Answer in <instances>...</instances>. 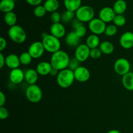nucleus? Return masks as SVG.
Listing matches in <instances>:
<instances>
[{
  "instance_id": "423d86ee",
  "label": "nucleus",
  "mask_w": 133,
  "mask_h": 133,
  "mask_svg": "<svg viewBox=\"0 0 133 133\" xmlns=\"http://www.w3.org/2000/svg\"><path fill=\"white\" fill-rule=\"evenodd\" d=\"M25 96L27 99L31 103H37L42 99V91L37 84L29 85L25 91Z\"/></svg>"
},
{
  "instance_id": "f03ea898",
  "label": "nucleus",
  "mask_w": 133,
  "mask_h": 133,
  "mask_svg": "<svg viewBox=\"0 0 133 133\" xmlns=\"http://www.w3.org/2000/svg\"><path fill=\"white\" fill-rule=\"evenodd\" d=\"M75 80L74 72L69 68L60 71L57 76V84L62 88H68L70 87Z\"/></svg>"
},
{
  "instance_id": "5701e85b",
  "label": "nucleus",
  "mask_w": 133,
  "mask_h": 133,
  "mask_svg": "<svg viewBox=\"0 0 133 133\" xmlns=\"http://www.w3.org/2000/svg\"><path fill=\"white\" fill-rule=\"evenodd\" d=\"M100 44H101L100 39L98 35H94V34L89 35L86 40V44L89 47L90 49L98 48L99 47Z\"/></svg>"
},
{
  "instance_id": "2f4dec72",
  "label": "nucleus",
  "mask_w": 133,
  "mask_h": 133,
  "mask_svg": "<svg viewBox=\"0 0 133 133\" xmlns=\"http://www.w3.org/2000/svg\"><path fill=\"white\" fill-rule=\"evenodd\" d=\"M46 12L47 11L44 5L43 6L42 5H38V6H35V8L34 9V15L37 18H42V17L44 16Z\"/></svg>"
},
{
  "instance_id": "2eb2a0df",
  "label": "nucleus",
  "mask_w": 133,
  "mask_h": 133,
  "mask_svg": "<svg viewBox=\"0 0 133 133\" xmlns=\"http://www.w3.org/2000/svg\"><path fill=\"white\" fill-rule=\"evenodd\" d=\"M51 35L58 38H61L66 35V28L61 23H53L50 27Z\"/></svg>"
},
{
  "instance_id": "cd10ccee",
  "label": "nucleus",
  "mask_w": 133,
  "mask_h": 133,
  "mask_svg": "<svg viewBox=\"0 0 133 133\" xmlns=\"http://www.w3.org/2000/svg\"><path fill=\"white\" fill-rule=\"evenodd\" d=\"M62 21L64 23H69L70 22H72L75 17V12L70 10H66L62 14Z\"/></svg>"
},
{
  "instance_id": "7ed1b4c3",
  "label": "nucleus",
  "mask_w": 133,
  "mask_h": 133,
  "mask_svg": "<svg viewBox=\"0 0 133 133\" xmlns=\"http://www.w3.org/2000/svg\"><path fill=\"white\" fill-rule=\"evenodd\" d=\"M8 35L10 40L16 44H22L27 39L25 31L18 25L10 27L8 31Z\"/></svg>"
},
{
  "instance_id": "dca6fc26",
  "label": "nucleus",
  "mask_w": 133,
  "mask_h": 133,
  "mask_svg": "<svg viewBox=\"0 0 133 133\" xmlns=\"http://www.w3.org/2000/svg\"><path fill=\"white\" fill-rule=\"evenodd\" d=\"M19 57L16 54H10L5 57V65L11 70L18 68L20 65Z\"/></svg>"
},
{
  "instance_id": "a211bd4d",
  "label": "nucleus",
  "mask_w": 133,
  "mask_h": 133,
  "mask_svg": "<svg viewBox=\"0 0 133 133\" xmlns=\"http://www.w3.org/2000/svg\"><path fill=\"white\" fill-rule=\"evenodd\" d=\"M81 38L77 35L75 31H71L66 35L65 42L66 44L70 47H77L80 45Z\"/></svg>"
},
{
  "instance_id": "c03bdc74",
  "label": "nucleus",
  "mask_w": 133,
  "mask_h": 133,
  "mask_svg": "<svg viewBox=\"0 0 133 133\" xmlns=\"http://www.w3.org/2000/svg\"><path fill=\"white\" fill-rule=\"evenodd\" d=\"M107 133H121V132L116 129H112V130H110V131H109Z\"/></svg>"
},
{
  "instance_id": "aec40b11",
  "label": "nucleus",
  "mask_w": 133,
  "mask_h": 133,
  "mask_svg": "<svg viewBox=\"0 0 133 133\" xmlns=\"http://www.w3.org/2000/svg\"><path fill=\"white\" fill-rule=\"evenodd\" d=\"M122 84L126 90L133 91V72H129L122 76Z\"/></svg>"
},
{
  "instance_id": "9b49d317",
  "label": "nucleus",
  "mask_w": 133,
  "mask_h": 133,
  "mask_svg": "<svg viewBox=\"0 0 133 133\" xmlns=\"http://www.w3.org/2000/svg\"><path fill=\"white\" fill-rule=\"evenodd\" d=\"M116 15V14L112 8L105 6L100 10L99 12V18L105 23H109L113 22V19Z\"/></svg>"
},
{
  "instance_id": "6e6552de",
  "label": "nucleus",
  "mask_w": 133,
  "mask_h": 133,
  "mask_svg": "<svg viewBox=\"0 0 133 133\" xmlns=\"http://www.w3.org/2000/svg\"><path fill=\"white\" fill-rule=\"evenodd\" d=\"M88 27L92 34L99 35L105 32L107 25L99 18H94L88 23Z\"/></svg>"
},
{
  "instance_id": "ea45409f",
  "label": "nucleus",
  "mask_w": 133,
  "mask_h": 133,
  "mask_svg": "<svg viewBox=\"0 0 133 133\" xmlns=\"http://www.w3.org/2000/svg\"><path fill=\"white\" fill-rule=\"evenodd\" d=\"M42 0H26V2L30 5L32 6H38L40 5V3H42Z\"/></svg>"
},
{
  "instance_id": "a18cd8bd",
  "label": "nucleus",
  "mask_w": 133,
  "mask_h": 133,
  "mask_svg": "<svg viewBox=\"0 0 133 133\" xmlns=\"http://www.w3.org/2000/svg\"><path fill=\"white\" fill-rule=\"evenodd\" d=\"M13 1H19V0H13Z\"/></svg>"
},
{
  "instance_id": "e433bc0d",
  "label": "nucleus",
  "mask_w": 133,
  "mask_h": 133,
  "mask_svg": "<svg viewBox=\"0 0 133 133\" xmlns=\"http://www.w3.org/2000/svg\"><path fill=\"white\" fill-rule=\"evenodd\" d=\"M9 110L5 107H0V119L4 120L9 117Z\"/></svg>"
},
{
  "instance_id": "1a4fd4ad",
  "label": "nucleus",
  "mask_w": 133,
  "mask_h": 133,
  "mask_svg": "<svg viewBox=\"0 0 133 133\" xmlns=\"http://www.w3.org/2000/svg\"><path fill=\"white\" fill-rule=\"evenodd\" d=\"M45 48L42 42L40 41H36L32 42L29 45L28 49V52L32 58L37 59L40 58L44 55L45 52Z\"/></svg>"
},
{
  "instance_id": "7c9ffc66",
  "label": "nucleus",
  "mask_w": 133,
  "mask_h": 133,
  "mask_svg": "<svg viewBox=\"0 0 133 133\" xmlns=\"http://www.w3.org/2000/svg\"><path fill=\"white\" fill-rule=\"evenodd\" d=\"M117 32H118L117 26H116L115 25H109L107 26L104 34H105V36L112 37V36L116 35Z\"/></svg>"
},
{
  "instance_id": "6ab92c4d",
  "label": "nucleus",
  "mask_w": 133,
  "mask_h": 133,
  "mask_svg": "<svg viewBox=\"0 0 133 133\" xmlns=\"http://www.w3.org/2000/svg\"><path fill=\"white\" fill-rule=\"evenodd\" d=\"M38 75L36 70L29 69L25 72V80L29 85L36 84L38 79Z\"/></svg>"
},
{
  "instance_id": "79ce46f5",
  "label": "nucleus",
  "mask_w": 133,
  "mask_h": 133,
  "mask_svg": "<svg viewBox=\"0 0 133 133\" xmlns=\"http://www.w3.org/2000/svg\"><path fill=\"white\" fill-rule=\"evenodd\" d=\"M5 65V57L2 53H0V68H3Z\"/></svg>"
},
{
  "instance_id": "412c9836",
  "label": "nucleus",
  "mask_w": 133,
  "mask_h": 133,
  "mask_svg": "<svg viewBox=\"0 0 133 133\" xmlns=\"http://www.w3.org/2000/svg\"><path fill=\"white\" fill-rule=\"evenodd\" d=\"M15 7V1L13 0H1L0 2V10L4 13L12 12Z\"/></svg>"
},
{
  "instance_id": "f3484780",
  "label": "nucleus",
  "mask_w": 133,
  "mask_h": 133,
  "mask_svg": "<svg viewBox=\"0 0 133 133\" xmlns=\"http://www.w3.org/2000/svg\"><path fill=\"white\" fill-rule=\"evenodd\" d=\"M52 68H53V67H52L50 62L42 61V62H40L38 64L37 66H36V70L40 75L45 76V75L50 74Z\"/></svg>"
},
{
  "instance_id": "bb28decb",
  "label": "nucleus",
  "mask_w": 133,
  "mask_h": 133,
  "mask_svg": "<svg viewBox=\"0 0 133 133\" xmlns=\"http://www.w3.org/2000/svg\"><path fill=\"white\" fill-rule=\"evenodd\" d=\"M4 21H5V23L10 27L16 25L17 22L16 14L13 11L6 13L4 16Z\"/></svg>"
},
{
  "instance_id": "c756f323",
  "label": "nucleus",
  "mask_w": 133,
  "mask_h": 133,
  "mask_svg": "<svg viewBox=\"0 0 133 133\" xmlns=\"http://www.w3.org/2000/svg\"><path fill=\"white\" fill-rule=\"evenodd\" d=\"M113 23L117 27H123L126 23V18L123 14H116L113 19Z\"/></svg>"
},
{
  "instance_id": "39448f33",
  "label": "nucleus",
  "mask_w": 133,
  "mask_h": 133,
  "mask_svg": "<svg viewBox=\"0 0 133 133\" xmlns=\"http://www.w3.org/2000/svg\"><path fill=\"white\" fill-rule=\"evenodd\" d=\"M94 9L88 5H83L75 12V18L83 23H89L94 18Z\"/></svg>"
},
{
  "instance_id": "58836bf2",
  "label": "nucleus",
  "mask_w": 133,
  "mask_h": 133,
  "mask_svg": "<svg viewBox=\"0 0 133 133\" xmlns=\"http://www.w3.org/2000/svg\"><path fill=\"white\" fill-rule=\"evenodd\" d=\"M6 40L3 37L0 38V51H3L6 47Z\"/></svg>"
},
{
  "instance_id": "a878e982",
  "label": "nucleus",
  "mask_w": 133,
  "mask_h": 133,
  "mask_svg": "<svg viewBox=\"0 0 133 133\" xmlns=\"http://www.w3.org/2000/svg\"><path fill=\"white\" fill-rule=\"evenodd\" d=\"M100 50L105 55H110L113 53L114 50V45L109 41H103L100 44Z\"/></svg>"
},
{
  "instance_id": "4be33fe9",
  "label": "nucleus",
  "mask_w": 133,
  "mask_h": 133,
  "mask_svg": "<svg viewBox=\"0 0 133 133\" xmlns=\"http://www.w3.org/2000/svg\"><path fill=\"white\" fill-rule=\"evenodd\" d=\"M64 4L66 10L76 12L81 5V0H64Z\"/></svg>"
},
{
  "instance_id": "4468645a",
  "label": "nucleus",
  "mask_w": 133,
  "mask_h": 133,
  "mask_svg": "<svg viewBox=\"0 0 133 133\" xmlns=\"http://www.w3.org/2000/svg\"><path fill=\"white\" fill-rule=\"evenodd\" d=\"M9 79L13 84H20L23 79H25V73L19 68L12 70L9 74Z\"/></svg>"
},
{
  "instance_id": "393cba45",
  "label": "nucleus",
  "mask_w": 133,
  "mask_h": 133,
  "mask_svg": "<svg viewBox=\"0 0 133 133\" xmlns=\"http://www.w3.org/2000/svg\"><path fill=\"white\" fill-rule=\"evenodd\" d=\"M59 5L58 0H46L44 4V6L46 11L51 13L57 11L59 7Z\"/></svg>"
},
{
  "instance_id": "4c0bfd02",
  "label": "nucleus",
  "mask_w": 133,
  "mask_h": 133,
  "mask_svg": "<svg viewBox=\"0 0 133 133\" xmlns=\"http://www.w3.org/2000/svg\"><path fill=\"white\" fill-rule=\"evenodd\" d=\"M83 25V22H81L80 20L77 19L76 18H75V19L71 22V25H72L73 28L74 29V31H75L76 29H77L79 27Z\"/></svg>"
},
{
  "instance_id": "c9c22d12",
  "label": "nucleus",
  "mask_w": 133,
  "mask_h": 133,
  "mask_svg": "<svg viewBox=\"0 0 133 133\" xmlns=\"http://www.w3.org/2000/svg\"><path fill=\"white\" fill-rule=\"evenodd\" d=\"M74 31H75V33L77 34V35L79 38H81L82 37H83V36H84L87 35V29L85 27V26H84L83 25L80 26V27H78L77 29H76Z\"/></svg>"
},
{
  "instance_id": "f8f14e48",
  "label": "nucleus",
  "mask_w": 133,
  "mask_h": 133,
  "mask_svg": "<svg viewBox=\"0 0 133 133\" xmlns=\"http://www.w3.org/2000/svg\"><path fill=\"white\" fill-rule=\"evenodd\" d=\"M74 72L75 80L80 83L87 82L90 77V72L89 70L84 66H79Z\"/></svg>"
},
{
  "instance_id": "f257e3e1",
  "label": "nucleus",
  "mask_w": 133,
  "mask_h": 133,
  "mask_svg": "<svg viewBox=\"0 0 133 133\" xmlns=\"http://www.w3.org/2000/svg\"><path fill=\"white\" fill-rule=\"evenodd\" d=\"M70 60V57L66 51L59 50L52 54L50 63L53 68L60 71L68 68Z\"/></svg>"
},
{
  "instance_id": "b1692460",
  "label": "nucleus",
  "mask_w": 133,
  "mask_h": 133,
  "mask_svg": "<svg viewBox=\"0 0 133 133\" xmlns=\"http://www.w3.org/2000/svg\"><path fill=\"white\" fill-rule=\"evenodd\" d=\"M127 5L125 0H117L113 5V10L116 14H123L127 10Z\"/></svg>"
},
{
  "instance_id": "0eeeda50",
  "label": "nucleus",
  "mask_w": 133,
  "mask_h": 133,
  "mask_svg": "<svg viewBox=\"0 0 133 133\" xmlns=\"http://www.w3.org/2000/svg\"><path fill=\"white\" fill-rule=\"evenodd\" d=\"M114 69L117 74L123 76L130 72L131 64L127 58H119L114 62Z\"/></svg>"
},
{
  "instance_id": "a19ab883",
  "label": "nucleus",
  "mask_w": 133,
  "mask_h": 133,
  "mask_svg": "<svg viewBox=\"0 0 133 133\" xmlns=\"http://www.w3.org/2000/svg\"><path fill=\"white\" fill-rule=\"evenodd\" d=\"M6 103V96L3 92H0V107H4Z\"/></svg>"
},
{
  "instance_id": "9d476101",
  "label": "nucleus",
  "mask_w": 133,
  "mask_h": 133,
  "mask_svg": "<svg viewBox=\"0 0 133 133\" xmlns=\"http://www.w3.org/2000/svg\"><path fill=\"white\" fill-rule=\"evenodd\" d=\"M90 49L86 44H80L75 49V57L80 62H84L90 57Z\"/></svg>"
},
{
  "instance_id": "72a5a7b5",
  "label": "nucleus",
  "mask_w": 133,
  "mask_h": 133,
  "mask_svg": "<svg viewBox=\"0 0 133 133\" xmlns=\"http://www.w3.org/2000/svg\"><path fill=\"white\" fill-rule=\"evenodd\" d=\"M102 52L100 50L99 48H94V49H90V57L94 59H97V58H100L102 55Z\"/></svg>"
},
{
  "instance_id": "473e14b6",
  "label": "nucleus",
  "mask_w": 133,
  "mask_h": 133,
  "mask_svg": "<svg viewBox=\"0 0 133 133\" xmlns=\"http://www.w3.org/2000/svg\"><path fill=\"white\" fill-rule=\"evenodd\" d=\"M80 66V62L75 58V57L74 58H70V62H69L68 64V68H69L70 70H72L73 71H75V70L78 68Z\"/></svg>"
},
{
  "instance_id": "20e7f679",
  "label": "nucleus",
  "mask_w": 133,
  "mask_h": 133,
  "mask_svg": "<svg viewBox=\"0 0 133 133\" xmlns=\"http://www.w3.org/2000/svg\"><path fill=\"white\" fill-rule=\"evenodd\" d=\"M42 42L44 45L45 50L52 54L61 50V43L60 39L51 34L44 36Z\"/></svg>"
},
{
  "instance_id": "f704fd0d",
  "label": "nucleus",
  "mask_w": 133,
  "mask_h": 133,
  "mask_svg": "<svg viewBox=\"0 0 133 133\" xmlns=\"http://www.w3.org/2000/svg\"><path fill=\"white\" fill-rule=\"evenodd\" d=\"M51 20L53 23H61V21H62V16L57 11L54 12L51 14Z\"/></svg>"
},
{
  "instance_id": "37998d69",
  "label": "nucleus",
  "mask_w": 133,
  "mask_h": 133,
  "mask_svg": "<svg viewBox=\"0 0 133 133\" xmlns=\"http://www.w3.org/2000/svg\"><path fill=\"white\" fill-rule=\"evenodd\" d=\"M58 72H59V71H58V70H56V69L53 68L51 70V71L50 74H49V75H51V76H57L58 74Z\"/></svg>"
},
{
  "instance_id": "c85d7f7f",
  "label": "nucleus",
  "mask_w": 133,
  "mask_h": 133,
  "mask_svg": "<svg viewBox=\"0 0 133 133\" xmlns=\"http://www.w3.org/2000/svg\"><path fill=\"white\" fill-rule=\"evenodd\" d=\"M20 63L24 66H27L29 64L31 63L32 61V57H31V55L29 53V52H23L19 56Z\"/></svg>"
},
{
  "instance_id": "ddd939ff",
  "label": "nucleus",
  "mask_w": 133,
  "mask_h": 133,
  "mask_svg": "<svg viewBox=\"0 0 133 133\" xmlns=\"http://www.w3.org/2000/svg\"><path fill=\"white\" fill-rule=\"evenodd\" d=\"M119 44L122 48L129 49L133 48V32L127 31L122 34L119 38Z\"/></svg>"
}]
</instances>
